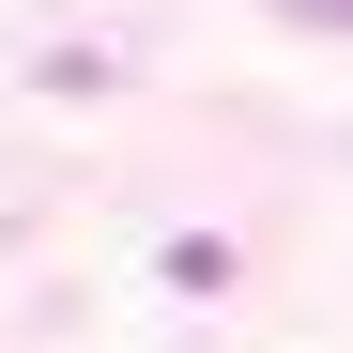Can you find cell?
Segmentation results:
<instances>
[{"label":"cell","mask_w":353,"mask_h":353,"mask_svg":"<svg viewBox=\"0 0 353 353\" xmlns=\"http://www.w3.org/2000/svg\"><path fill=\"white\" fill-rule=\"evenodd\" d=\"M292 16H307V31H353V0H292Z\"/></svg>","instance_id":"6da1fadb"}]
</instances>
